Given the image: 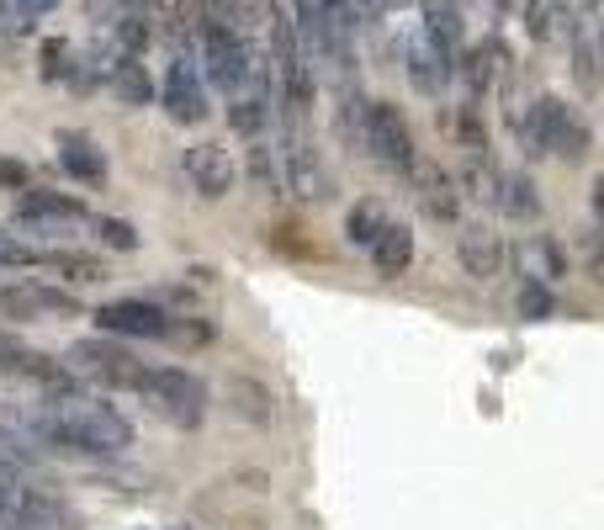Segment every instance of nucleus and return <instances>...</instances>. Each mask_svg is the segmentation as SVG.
Wrapping results in <instances>:
<instances>
[{"mask_svg": "<svg viewBox=\"0 0 604 530\" xmlns=\"http://www.w3.org/2000/svg\"><path fill=\"white\" fill-rule=\"evenodd\" d=\"M144 398H149V408H155L160 419H170L175 430H197L201 414H207L201 382L181 367H155L149 371V377H144Z\"/></svg>", "mask_w": 604, "mask_h": 530, "instance_id": "nucleus-5", "label": "nucleus"}, {"mask_svg": "<svg viewBox=\"0 0 604 530\" xmlns=\"http://www.w3.org/2000/svg\"><path fill=\"white\" fill-rule=\"evenodd\" d=\"M16 223L27 234H42V239H64L75 223H85V202L81 197H59V192H27L16 202Z\"/></svg>", "mask_w": 604, "mask_h": 530, "instance_id": "nucleus-9", "label": "nucleus"}, {"mask_svg": "<svg viewBox=\"0 0 604 530\" xmlns=\"http://www.w3.org/2000/svg\"><path fill=\"white\" fill-rule=\"evenodd\" d=\"M419 11H424L430 42L441 48L451 64H461V5L456 0H419Z\"/></svg>", "mask_w": 604, "mask_h": 530, "instance_id": "nucleus-18", "label": "nucleus"}, {"mask_svg": "<svg viewBox=\"0 0 604 530\" xmlns=\"http://www.w3.org/2000/svg\"><path fill=\"white\" fill-rule=\"evenodd\" d=\"M16 5H22V16H27V22H33V16H42V11H53V5H59V0H16Z\"/></svg>", "mask_w": 604, "mask_h": 530, "instance_id": "nucleus-33", "label": "nucleus"}, {"mask_svg": "<svg viewBox=\"0 0 604 530\" xmlns=\"http://www.w3.org/2000/svg\"><path fill=\"white\" fill-rule=\"evenodd\" d=\"M594 218H600V229H604V175L594 181Z\"/></svg>", "mask_w": 604, "mask_h": 530, "instance_id": "nucleus-34", "label": "nucleus"}, {"mask_svg": "<svg viewBox=\"0 0 604 530\" xmlns=\"http://www.w3.org/2000/svg\"><path fill=\"white\" fill-rule=\"evenodd\" d=\"M59 164L75 175V181H107V155L85 138V133H59Z\"/></svg>", "mask_w": 604, "mask_h": 530, "instance_id": "nucleus-20", "label": "nucleus"}, {"mask_svg": "<svg viewBox=\"0 0 604 530\" xmlns=\"http://www.w3.org/2000/svg\"><path fill=\"white\" fill-rule=\"evenodd\" d=\"M509 260H515V271H520L525 282L557 286L567 276V255H563V245H557L552 234H525L520 245L509 249Z\"/></svg>", "mask_w": 604, "mask_h": 530, "instance_id": "nucleus-16", "label": "nucleus"}, {"mask_svg": "<svg viewBox=\"0 0 604 530\" xmlns=\"http://www.w3.org/2000/svg\"><path fill=\"white\" fill-rule=\"evenodd\" d=\"M361 144H366V155L382 164V170H393V175H408L414 160H419L414 133H408V118H403L393 101H371V107H366Z\"/></svg>", "mask_w": 604, "mask_h": 530, "instance_id": "nucleus-6", "label": "nucleus"}, {"mask_svg": "<svg viewBox=\"0 0 604 530\" xmlns=\"http://www.w3.org/2000/svg\"><path fill=\"white\" fill-rule=\"evenodd\" d=\"M509 123L520 127L525 155H535V160H546V155L583 160V155H589V123L567 107L563 96H535L530 107H515V112H509Z\"/></svg>", "mask_w": 604, "mask_h": 530, "instance_id": "nucleus-2", "label": "nucleus"}, {"mask_svg": "<svg viewBox=\"0 0 604 530\" xmlns=\"http://www.w3.org/2000/svg\"><path fill=\"white\" fill-rule=\"evenodd\" d=\"M107 85H112V96H118V101H127V107H149V101H155V75H149V70H144L133 53H122L118 64H112Z\"/></svg>", "mask_w": 604, "mask_h": 530, "instance_id": "nucleus-21", "label": "nucleus"}, {"mask_svg": "<svg viewBox=\"0 0 604 530\" xmlns=\"http://www.w3.org/2000/svg\"><path fill=\"white\" fill-rule=\"evenodd\" d=\"M0 371L5 377H16V382H33V387H42V393H75V377H70V367L64 361H48L42 350H27V345H16V340H5L0 334Z\"/></svg>", "mask_w": 604, "mask_h": 530, "instance_id": "nucleus-11", "label": "nucleus"}, {"mask_svg": "<svg viewBox=\"0 0 604 530\" xmlns=\"http://www.w3.org/2000/svg\"><path fill=\"white\" fill-rule=\"evenodd\" d=\"M578 255H583V266H589V271H604V229L600 223H594V229H583V239H578Z\"/></svg>", "mask_w": 604, "mask_h": 530, "instance_id": "nucleus-30", "label": "nucleus"}, {"mask_svg": "<svg viewBox=\"0 0 604 530\" xmlns=\"http://www.w3.org/2000/svg\"><path fill=\"white\" fill-rule=\"evenodd\" d=\"M350 5V16H356V27H377L382 16H393L398 5H408V0H345Z\"/></svg>", "mask_w": 604, "mask_h": 530, "instance_id": "nucleus-28", "label": "nucleus"}, {"mask_svg": "<svg viewBox=\"0 0 604 530\" xmlns=\"http://www.w3.org/2000/svg\"><path fill=\"white\" fill-rule=\"evenodd\" d=\"M96 324L107 329V334H127V340H160V334H170L164 308H155V303H138V297L107 303V308L96 313Z\"/></svg>", "mask_w": 604, "mask_h": 530, "instance_id": "nucleus-14", "label": "nucleus"}, {"mask_svg": "<svg viewBox=\"0 0 604 530\" xmlns=\"http://www.w3.org/2000/svg\"><path fill=\"white\" fill-rule=\"evenodd\" d=\"M70 361L90 371L96 382H107V387H122V393H144V377H149V367L133 350H122L118 340H81L70 350Z\"/></svg>", "mask_w": 604, "mask_h": 530, "instance_id": "nucleus-7", "label": "nucleus"}, {"mask_svg": "<svg viewBox=\"0 0 604 530\" xmlns=\"http://www.w3.org/2000/svg\"><path fill=\"white\" fill-rule=\"evenodd\" d=\"M408 186H414V202L424 207V218H435V223H456V218H461V181H456L445 164L414 160Z\"/></svg>", "mask_w": 604, "mask_h": 530, "instance_id": "nucleus-10", "label": "nucleus"}, {"mask_svg": "<svg viewBox=\"0 0 604 530\" xmlns=\"http://www.w3.org/2000/svg\"><path fill=\"white\" fill-rule=\"evenodd\" d=\"M101 239L112 249H138V234H133V223H122V218H107L101 223Z\"/></svg>", "mask_w": 604, "mask_h": 530, "instance_id": "nucleus-31", "label": "nucleus"}, {"mask_svg": "<svg viewBox=\"0 0 604 530\" xmlns=\"http://www.w3.org/2000/svg\"><path fill=\"white\" fill-rule=\"evenodd\" d=\"M498 207L509 212V218H520V223H530V218H541V197H535V186H530V175H498Z\"/></svg>", "mask_w": 604, "mask_h": 530, "instance_id": "nucleus-23", "label": "nucleus"}, {"mask_svg": "<svg viewBox=\"0 0 604 530\" xmlns=\"http://www.w3.org/2000/svg\"><path fill=\"white\" fill-rule=\"evenodd\" d=\"M456 260H461V271H467L472 282H493V276L509 266V245H504V234H493L488 223H461Z\"/></svg>", "mask_w": 604, "mask_h": 530, "instance_id": "nucleus-13", "label": "nucleus"}, {"mask_svg": "<svg viewBox=\"0 0 604 530\" xmlns=\"http://www.w3.org/2000/svg\"><path fill=\"white\" fill-rule=\"evenodd\" d=\"M48 266H59L64 276H75V282H101L107 271L96 266V260H85V255H48Z\"/></svg>", "mask_w": 604, "mask_h": 530, "instance_id": "nucleus-29", "label": "nucleus"}, {"mask_svg": "<svg viewBox=\"0 0 604 530\" xmlns=\"http://www.w3.org/2000/svg\"><path fill=\"white\" fill-rule=\"evenodd\" d=\"M64 59H70V48H64V42H48V48H42V75L59 81V75H64Z\"/></svg>", "mask_w": 604, "mask_h": 530, "instance_id": "nucleus-32", "label": "nucleus"}, {"mask_svg": "<svg viewBox=\"0 0 604 530\" xmlns=\"http://www.w3.org/2000/svg\"><path fill=\"white\" fill-rule=\"evenodd\" d=\"M122 5H127V11H155L160 0H122Z\"/></svg>", "mask_w": 604, "mask_h": 530, "instance_id": "nucleus-35", "label": "nucleus"}, {"mask_svg": "<svg viewBox=\"0 0 604 530\" xmlns=\"http://www.w3.org/2000/svg\"><path fill=\"white\" fill-rule=\"evenodd\" d=\"M181 170H186V186L197 192L201 202L229 197L234 181H239V164H234V155H229L223 144H192V149L181 155Z\"/></svg>", "mask_w": 604, "mask_h": 530, "instance_id": "nucleus-8", "label": "nucleus"}, {"mask_svg": "<svg viewBox=\"0 0 604 530\" xmlns=\"http://www.w3.org/2000/svg\"><path fill=\"white\" fill-rule=\"evenodd\" d=\"M308 112H292V127L282 133V181L292 197H303V202H329L334 197V181H329V170H323V155L313 149V138H308V123H303Z\"/></svg>", "mask_w": 604, "mask_h": 530, "instance_id": "nucleus-4", "label": "nucleus"}, {"mask_svg": "<svg viewBox=\"0 0 604 530\" xmlns=\"http://www.w3.org/2000/svg\"><path fill=\"white\" fill-rule=\"evenodd\" d=\"M366 255H371L377 276H408V266H414V234H408V223H387L382 239Z\"/></svg>", "mask_w": 604, "mask_h": 530, "instance_id": "nucleus-19", "label": "nucleus"}, {"mask_svg": "<svg viewBox=\"0 0 604 530\" xmlns=\"http://www.w3.org/2000/svg\"><path fill=\"white\" fill-rule=\"evenodd\" d=\"M393 218L382 212V202H356L350 207V218H345V234H350V245L356 249H371L382 239V229H387Z\"/></svg>", "mask_w": 604, "mask_h": 530, "instance_id": "nucleus-25", "label": "nucleus"}, {"mask_svg": "<svg viewBox=\"0 0 604 530\" xmlns=\"http://www.w3.org/2000/svg\"><path fill=\"white\" fill-rule=\"evenodd\" d=\"M33 424H38V441L75 451V456H122L133 446V424L118 408L101 398H81V393H59L48 408L33 414Z\"/></svg>", "mask_w": 604, "mask_h": 530, "instance_id": "nucleus-1", "label": "nucleus"}, {"mask_svg": "<svg viewBox=\"0 0 604 530\" xmlns=\"http://www.w3.org/2000/svg\"><path fill=\"white\" fill-rule=\"evenodd\" d=\"M0 308L11 319H75V297L70 292H53V286H38V282H22V286H5L0 292Z\"/></svg>", "mask_w": 604, "mask_h": 530, "instance_id": "nucleus-15", "label": "nucleus"}, {"mask_svg": "<svg viewBox=\"0 0 604 530\" xmlns=\"http://www.w3.org/2000/svg\"><path fill=\"white\" fill-rule=\"evenodd\" d=\"M515 308H520V319H552V308H557V303H552V286H546V282H525Z\"/></svg>", "mask_w": 604, "mask_h": 530, "instance_id": "nucleus-27", "label": "nucleus"}, {"mask_svg": "<svg viewBox=\"0 0 604 530\" xmlns=\"http://www.w3.org/2000/svg\"><path fill=\"white\" fill-rule=\"evenodd\" d=\"M498 175H504V170H488L483 160H472L461 175H456V181H461V186H467V192H472L483 207H498Z\"/></svg>", "mask_w": 604, "mask_h": 530, "instance_id": "nucleus-26", "label": "nucleus"}, {"mask_svg": "<svg viewBox=\"0 0 604 530\" xmlns=\"http://www.w3.org/2000/svg\"><path fill=\"white\" fill-rule=\"evenodd\" d=\"M160 101L164 112L175 118V123H201L207 112H212V101H207V81L197 75V64L192 59H170V70H164V85H160Z\"/></svg>", "mask_w": 604, "mask_h": 530, "instance_id": "nucleus-12", "label": "nucleus"}, {"mask_svg": "<svg viewBox=\"0 0 604 530\" xmlns=\"http://www.w3.org/2000/svg\"><path fill=\"white\" fill-rule=\"evenodd\" d=\"M223 398L229 408L249 419V424H271V393L255 382V377H223Z\"/></svg>", "mask_w": 604, "mask_h": 530, "instance_id": "nucleus-22", "label": "nucleus"}, {"mask_svg": "<svg viewBox=\"0 0 604 530\" xmlns=\"http://www.w3.org/2000/svg\"><path fill=\"white\" fill-rule=\"evenodd\" d=\"M509 64V53H504V42L488 38L472 48V59H467V81H472V96H488V85L498 81V70Z\"/></svg>", "mask_w": 604, "mask_h": 530, "instance_id": "nucleus-24", "label": "nucleus"}, {"mask_svg": "<svg viewBox=\"0 0 604 530\" xmlns=\"http://www.w3.org/2000/svg\"><path fill=\"white\" fill-rule=\"evenodd\" d=\"M201 64H207V81L218 85L223 96H234L244 85H271L266 64L255 59V48L244 42V33L239 27H223V22L201 27Z\"/></svg>", "mask_w": 604, "mask_h": 530, "instance_id": "nucleus-3", "label": "nucleus"}, {"mask_svg": "<svg viewBox=\"0 0 604 530\" xmlns=\"http://www.w3.org/2000/svg\"><path fill=\"white\" fill-rule=\"evenodd\" d=\"M403 70H408V81L419 85V90H441V85H445V75H451L456 64H451V59L441 53V48L430 42V33L419 27L414 38L403 42Z\"/></svg>", "mask_w": 604, "mask_h": 530, "instance_id": "nucleus-17", "label": "nucleus"}]
</instances>
